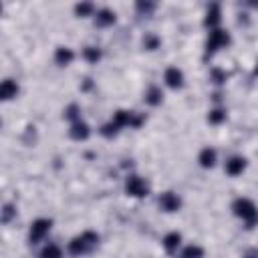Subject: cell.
<instances>
[{
	"label": "cell",
	"mask_w": 258,
	"mask_h": 258,
	"mask_svg": "<svg viewBox=\"0 0 258 258\" xmlns=\"http://www.w3.org/2000/svg\"><path fill=\"white\" fill-rule=\"evenodd\" d=\"M232 210H234V214L246 224V228L256 226V222H258V208H256V204H254L252 200H248V198H238V200H234Z\"/></svg>",
	"instance_id": "cell-1"
},
{
	"label": "cell",
	"mask_w": 258,
	"mask_h": 258,
	"mask_svg": "<svg viewBox=\"0 0 258 258\" xmlns=\"http://www.w3.org/2000/svg\"><path fill=\"white\" fill-rule=\"evenodd\" d=\"M97 242H99V234H97V232L87 230V232H83V234L75 236V238L69 242V252H71L73 256L89 254V252L97 246Z\"/></svg>",
	"instance_id": "cell-2"
},
{
	"label": "cell",
	"mask_w": 258,
	"mask_h": 258,
	"mask_svg": "<svg viewBox=\"0 0 258 258\" xmlns=\"http://www.w3.org/2000/svg\"><path fill=\"white\" fill-rule=\"evenodd\" d=\"M50 228H52V220H48V218H38V220H34V222L30 224V232H28L30 244H38L40 240H44V236L50 232Z\"/></svg>",
	"instance_id": "cell-3"
},
{
	"label": "cell",
	"mask_w": 258,
	"mask_h": 258,
	"mask_svg": "<svg viewBox=\"0 0 258 258\" xmlns=\"http://www.w3.org/2000/svg\"><path fill=\"white\" fill-rule=\"evenodd\" d=\"M228 42H230V34L226 30H222V28H214V30H210V36L206 40V50L212 54V52L224 48Z\"/></svg>",
	"instance_id": "cell-4"
},
{
	"label": "cell",
	"mask_w": 258,
	"mask_h": 258,
	"mask_svg": "<svg viewBox=\"0 0 258 258\" xmlns=\"http://www.w3.org/2000/svg\"><path fill=\"white\" fill-rule=\"evenodd\" d=\"M125 191H127L129 196H133V198H143V196H147L149 185H147V181H145L143 177H139V175H129L127 181H125Z\"/></svg>",
	"instance_id": "cell-5"
},
{
	"label": "cell",
	"mask_w": 258,
	"mask_h": 258,
	"mask_svg": "<svg viewBox=\"0 0 258 258\" xmlns=\"http://www.w3.org/2000/svg\"><path fill=\"white\" fill-rule=\"evenodd\" d=\"M157 204H159V208H161L163 212H177V210L181 208V200H179V196L173 194V191H163V194L159 196Z\"/></svg>",
	"instance_id": "cell-6"
},
{
	"label": "cell",
	"mask_w": 258,
	"mask_h": 258,
	"mask_svg": "<svg viewBox=\"0 0 258 258\" xmlns=\"http://www.w3.org/2000/svg\"><path fill=\"white\" fill-rule=\"evenodd\" d=\"M163 81L169 89H181L183 87V73L177 67H169L163 73Z\"/></svg>",
	"instance_id": "cell-7"
},
{
	"label": "cell",
	"mask_w": 258,
	"mask_h": 258,
	"mask_svg": "<svg viewBox=\"0 0 258 258\" xmlns=\"http://www.w3.org/2000/svg\"><path fill=\"white\" fill-rule=\"evenodd\" d=\"M226 173L228 175H232V177H236V175H240L244 169H246V157H242V155H234V157H230L228 161H226Z\"/></svg>",
	"instance_id": "cell-8"
},
{
	"label": "cell",
	"mask_w": 258,
	"mask_h": 258,
	"mask_svg": "<svg viewBox=\"0 0 258 258\" xmlns=\"http://www.w3.org/2000/svg\"><path fill=\"white\" fill-rule=\"evenodd\" d=\"M91 135V129H89V125L85 123V121H75V123H71V137L73 139H77V141H85L87 137Z\"/></svg>",
	"instance_id": "cell-9"
},
{
	"label": "cell",
	"mask_w": 258,
	"mask_h": 258,
	"mask_svg": "<svg viewBox=\"0 0 258 258\" xmlns=\"http://www.w3.org/2000/svg\"><path fill=\"white\" fill-rule=\"evenodd\" d=\"M16 95H18V85H16V81H12V79L2 81V85H0V97H2V101H10V99H14Z\"/></svg>",
	"instance_id": "cell-10"
},
{
	"label": "cell",
	"mask_w": 258,
	"mask_h": 258,
	"mask_svg": "<svg viewBox=\"0 0 258 258\" xmlns=\"http://www.w3.org/2000/svg\"><path fill=\"white\" fill-rule=\"evenodd\" d=\"M220 20H222V16H220V6H218V4H212V6L208 8V12H206L204 24H206L210 30H214V28H218Z\"/></svg>",
	"instance_id": "cell-11"
},
{
	"label": "cell",
	"mask_w": 258,
	"mask_h": 258,
	"mask_svg": "<svg viewBox=\"0 0 258 258\" xmlns=\"http://www.w3.org/2000/svg\"><path fill=\"white\" fill-rule=\"evenodd\" d=\"M216 149H212V147H204L202 151H200V155H198V161H200V165L202 167H206V169H210V167H214L216 165Z\"/></svg>",
	"instance_id": "cell-12"
},
{
	"label": "cell",
	"mask_w": 258,
	"mask_h": 258,
	"mask_svg": "<svg viewBox=\"0 0 258 258\" xmlns=\"http://www.w3.org/2000/svg\"><path fill=\"white\" fill-rule=\"evenodd\" d=\"M179 244H181V234H179V232H169V234L163 236V248H165L169 254H173V252L179 248Z\"/></svg>",
	"instance_id": "cell-13"
},
{
	"label": "cell",
	"mask_w": 258,
	"mask_h": 258,
	"mask_svg": "<svg viewBox=\"0 0 258 258\" xmlns=\"http://www.w3.org/2000/svg\"><path fill=\"white\" fill-rule=\"evenodd\" d=\"M95 22H97V26H111L115 22V12L109 8H101L95 14Z\"/></svg>",
	"instance_id": "cell-14"
},
{
	"label": "cell",
	"mask_w": 258,
	"mask_h": 258,
	"mask_svg": "<svg viewBox=\"0 0 258 258\" xmlns=\"http://www.w3.org/2000/svg\"><path fill=\"white\" fill-rule=\"evenodd\" d=\"M73 58H75V52H73L71 48H67V46H58L56 52H54V60H56V64H60V67L71 64Z\"/></svg>",
	"instance_id": "cell-15"
},
{
	"label": "cell",
	"mask_w": 258,
	"mask_h": 258,
	"mask_svg": "<svg viewBox=\"0 0 258 258\" xmlns=\"http://www.w3.org/2000/svg\"><path fill=\"white\" fill-rule=\"evenodd\" d=\"M161 99H163V91H161L159 87L151 85V87L147 89V93H145V101H147L149 105H159Z\"/></svg>",
	"instance_id": "cell-16"
},
{
	"label": "cell",
	"mask_w": 258,
	"mask_h": 258,
	"mask_svg": "<svg viewBox=\"0 0 258 258\" xmlns=\"http://www.w3.org/2000/svg\"><path fill=\"white\" fill-rule=\"evenodd\" d=\"M38 258H62V250H60L56 244H46V246L40 250Z\"/></svg>",
	"instance_id": "cell-17"
},
{
	"label": "cell",
	"mask_w": 258,
	"mask_h": 258,
	"mask_svg": "<svg viewBox=\"0 0 258 258\" xmlns=\"http://www.w3.org/2000/svg\"><path fill=\"white\" fill-rule=\"evenodd\" d=\"M181 258H204V250H202L200 246L191 244V246H187V248L181 252Z\"/></svg>",
	"instance_id": "cell-18"
},
{
	"label": "cell",
	"mask_w": 258,
	"mask_h": 258,
	"mask_svg": "<svg viewBox=\"0 0 258 258\" xmlns=\"http://www.w3.org/2000/svg\"><path fill=\"white\" fill-rule=\"evenodd\" d=\"M75 12H77V16H91L95 12V6L91 2H83V4L75 6Z\"/></svg>",
	"instance_id": "cell-19"
},
{
	"label": "cell",
	"mask_w": 258,
	"mask_h": 258,
	"mask_svg": "<svg viewBox=\"0 0 258 258\" xmlns=\"http://www.w3.org/2000/svg\"><path fill=\"white\" fill-rule=\"evenodd\" d=\"M83 56H85L89 62H97V60L101 58V50H99L97 46H87V48L83 50Z\"/></svg>",
	"instance_id": "cell-20"
},
{
	"label": "cell",
	"mask_w": 258,
	"mask_h": 258,
	"mask_svg": "<svg viewBox=\"0 0 258 258\" xmlns=\"http://www.w3.org/2000/svg\"><path fill=\"white\" fill-rule=\"evenodd\" d=\"M224 119H226V111H224V109H212V111H210V115H208V121H210V123H214V125L222 123Z\"/></svg>",
	"instance_id": "cell-21"
},
{
	"label": "cell",
	"mask_w": 258,
	"mask_h": 258,
	"mask_svg": "<svg viewBox=\"0 0 258 258\" xmlns=\"http://www.w3.org/2000/svg\"><path fill=\"white\" fill-rule=\"evenodd\" d=\"M64 115H67V119H71L73 123L81 119V117H79V107H77V105H71V107L64 111Z\"/></svg>",
	"instance_id": "cell-22"
},
{
	"label": "cell",
	"mask_w": 258,
	"mask_h": 258,
	"mask_svg": "<svg viewBox=\"0 0 258 258\" xmlns=\"http://www.w3.org/2000/svg\"><path fill=\"white\" fill-rule=\"evenodd\" d=\"M12 214H14V208H12L10 204H6V206H4V210H2V222H4V224H6V222H10Z\"/></svg>",
	"instance_id": "cell-23"
},
{
	"label": "cell",
	"mask_w": 258,
	"mask_h": 258,
	"mask_svg": "<svg viewBox=\"0 0 258 258\" xmlns=\"http://www.w3.org/2000/svg\"><path fill=\"white\" fill-rule=\"evenodd\" d=\"M143 42H145V46H147L149 50H153V48L157 46V42H159V40H157V38H153V36H149V38H145Z\"/></svg>",
	"instance_id": "cell-24"
},
{
	"label": "cell",
	"mask_w": 258,
	"mask_h": 258,
	"mask_svg": "<svg viewBox=\"0 0 258 258\" xmlns=\"http://www.w3.org/2000/svg\"><path fill=\"white\" fill-rule=\"evenodd\" d=\"M242 258H258V248H250L242 254Z\"/></svg>",
	"instance_id": "cell-25"
},
{
	"label": "cell",
	"mask_w": 258,
	"mask_h": 258,
	"mask_svg": "<svg viewBox=\"0 0 258 258\" xmlns=\"http://www.w3.org/2000/svg\"><path fill=\"white\" fill-rule=\"evenodd\" d=\"M224 81V75L220 71H214V83H222Z\"/></svg>",
	"instance_id": "cell-26"
},
{
	"label": "cell",
	"mask_w": 258,
	"mask_h": 258,
	"mask_svg": "<svg viewBox=\"0 0 258 258\" xmlns=\"http://www.w3.org/2000/svg\"><path fill=\"white\" fill-rule=\"evenodd\" d=\"M137 8H139V10H151V8H153V4H143V2H139V4H137Z\"/></svg>",
	"instance_id": "cell-27"
}]
</instances>
